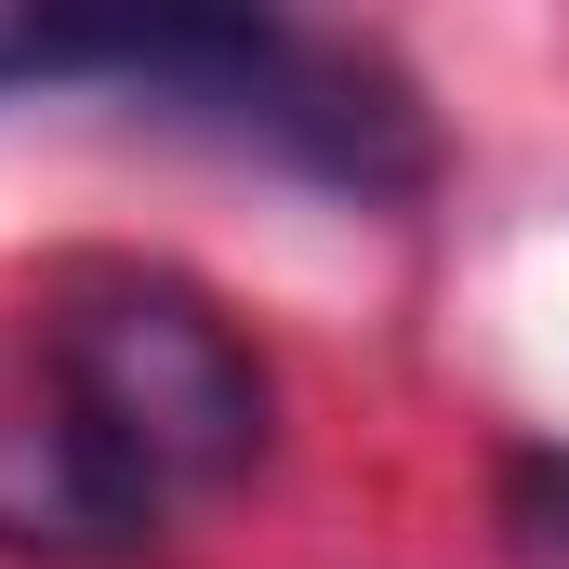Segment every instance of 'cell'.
<instances>
[{"mask_svg": "<svg viewBox=\"0 0 569 569\" xmlns=\"http://www.w3.org/2000/svg\"><path fill=\"white\" fill-rule=\"evenodd\" d=\"M40 425L80 450V477L133 517V543L159 530V503L226 490L266 450V371L252 345L172 279H80L53 318V411Z\"/></svg>", "mask_w": 569, "mask_h": 569, "instance_id": "2", "label": "cell"}, {"mask_svg": "<svg viewBox=\"0 0 569 569\" xmlns=\"http://www.w3.org/2000/svg\"><path fill=\"white\" fill-rule=\"evenodd\" d=\"M503 543L517 569H569V450H530L503 477Z\"/></svg>", "mask_w": 569, "mask_h": 569, "instance_id": "3", "label": "cell"}, {"mask_svg": "<svg viewBox=\"0 0 569 569\" xmlns=\"http://www.w3.org/2000/svg\"><path fill=\"white\" fill-rule=\"evenodd\" d=\"M53 80H107L133 93V120L266 146L358 199L425 186V107L371 53L305 40L279 13H0V93H53Z\"/></svg>", "mask_w": 569, "mask_h": 569, "instance_id": "1", "label": "cell"}]
</instances>
